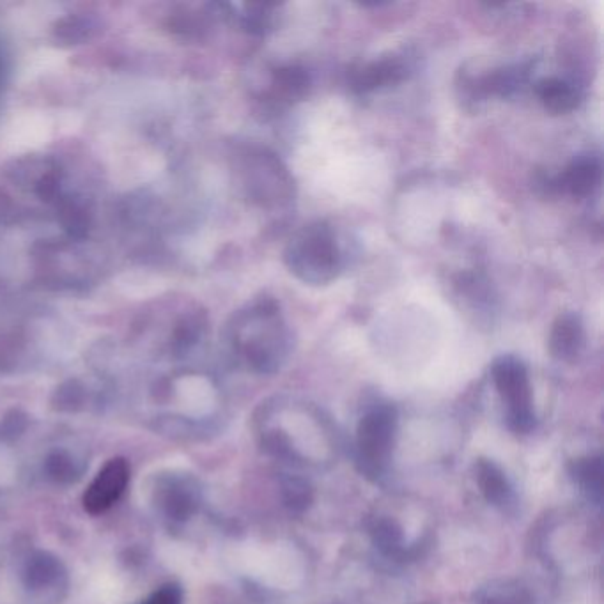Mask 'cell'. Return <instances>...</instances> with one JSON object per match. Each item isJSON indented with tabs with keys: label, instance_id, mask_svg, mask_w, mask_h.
I'll return each mask as SVG.
<instances>
[{
	"label": "cell",
	"instance_id": "9a60e30c",
	"mask_svg": "<svg viewBox=\"0 0 604 604\" xmlns=\"http://www.w3.org/2000/svg\"><path fill=\"white\" fill-rule=\"evenodd\" d=\"M243 13L240 15L241 25L252 34H264L270 31L273 25V4H245L241 6Z\"/></svg>",
	"mask_w": 604,
	"mask_h": 604
},
{
	"label": "cell",
	"instance_id": "52a82bcc",
	"mask_svg": "<svg viewBox=\"0 0 604 604\" xmlns=\"http://www.w3.org/2000/svg\"><path fill=\"white\" fill-rule=\"evenodd\" d=\"M601 183V162L596 156H580L567 165L555 181V186L576 199L594 194Z\"/></svg>",
	"mask_w": 604,
	"mask_h": 604
},
{
	"label": "cell",
	"instance_id": "8fae6325",
	"mask_svg": "<svg viewBox=\"0 0 604 604\" xmlns=\"http://www.w3.org/2000/svg\"><path fill=\"white\" fill-rule=\"evenodd\" d=\"M477 481L481 486V491L486 496V500L495 505H504L509 496H511V488L509 482L505 479L504 473L493 465L491 461L482 459L477 465Z\"/></svg>",
	"mask_w": 604,
	"mask_h": 604
},
{
	"label": "cell",
	"instance_id": "7c38bea8",
	"mask_svg": "<svg viewBox=\"0 0 604 604\" xmlns=\"http://www.w3.org/2000/svg\"><path fill=\"white\" fill-rule=\"evenodd\" d=\"M573 475L583 491L589 495V498L599 504L601 495H603V463H601V457H589V459L576 461L573 466Z\"/></svg>",
	"mask_w": 604,
	"mask_h": 604
},
{
	"label": "cell",
	"instance_id": "5bb4252c",
	"mask_svg": "<svg viewBox=\"0 0 604 604\" xmlns=\"http://www.w3.org/2000/svg\"><path fill=\"white\" fill-rule=\"evenodd\" d=\"M282 500L289 511L300 514L312 504V489L300 477H286L282 481Z\"/></svg>",
	"mask_w": 604,
	"mask_h": 604
},
{
	"label": "cell",
	"instance_id": "3957f363",
	"mask_svg": "<svg viewBox=\"0 0 604 604\" xmlns=\"http://www.w3.org/2000/svg\"><path fill=\"white\" fill-rule=\"evenodd\" d=\"M498 394L507 404V422L516 433H530L535 426L532 392L525 364L514 357H502L493 365Z\"/></svg>",
	"mask_w": 604,
	"mask_h": 604
},
{
	"label": "cell",
	"instance_id": "7a4b0ae2",
	"mask_svg": "<svg viewBox=\"0 0 604 604\" xmlns=\"http://www.w3.org/2000/svg\"><path fill=\"white\" fill-rule=\"evenodd\" d=\"M284 263L296 279L310 286H325L337 279L342 252L332 227L325 222L305 225L287 243Z\"/></svg>",
	"mask_w": 604,
	"mask_h": 604
},
{
	"label": "cell",
	"instance_id": "4fadbf2b",
	"mask_svg": "<svg viewBox=\"0 0 604 604\" xmlns=\"http://www.w3.org/2000/svg\"><path fill=\"white\" fill-rule=\"evenodd\" d=\"M372 541L381 553L395 557L403 550V534L399 525L392 519H380L372 528Z\"/></svg>",
	"mask_w": 604,
	"mask_h": 604
},
{
	"label": "cell",
	"instance_id": "8992f818",
	"mask_svg": "<svg viewBox=\"0 0 604 604\" xmlns=\"http://www.w3.org/2000/svg\"><path fill=\"white\" fill-rule=\"evenodd\" d=\"M408 75V64L399 57L367 62L349 73V86L355 93H371L381 87L395 86Z\"/></svg>",
	"mask_w": 604,
	"mask_h": 604
},
{
	"label": "cell",
	"instance_id": "2e32d148",
	"mask_svg": "<svg viewBox=\"0 0 604 604\" xmlns=\"http://www.w3.org/2000/svg\"><path fill=\"white\" fill-rule=\"evenodd\" d=\"M144 604H181V592L178 587H163L155 592Z\"/></svg>",
	"mask_w": 604,
	"mask_h": 604
},
{
	"label": "cell",
	"instance_id": "6da1fadb",
	"mask_svg": "<svg viewBox=\"0 0 604 604\" xmlns=\"http://www.w3.org/2000/svg\"><path fill=\"white\" fill-rule=\"evenodd\" d=\"M234 342L248 364L259 372H275L289 353V332L275 300L264 298L234 318Z\"/></svg>",
	"mask_w": 604,
	"mask_h": 604
},
{
	"label": "cell",
	"instance_id": "e0dca14e",
	"mask_svg": "<svg viewBox=\"0 0 604 604\" xmlns=\"http://www.w3.org/2000/svg\"><path fill=\"white\" fill-rule=\"evenodd\" d=\"M482 604H527L519 594H509V596L491 597L486 603Z\"/></svg>",
	"mask_w": 604,
	"mask_h": 604
},
{
	"label": "cell",
	"instance_id": "277c9868",
	"mask_svg": "<svg viewBox=\"0 0 604 604\" xmlns=\"http://www.w3.org/2000/svg\"><path fill=\"white\" fill-rule=\"evenodd\" d=\"M397 415L392 406L374 408L360 420L358 426V463L362 472L376 477L387 465L392 443H394Z\"/></svg>",
	"mask_w": 604,
	"mask_h": 604
},
{
	"label": "cell",
	"instance_id": "ba28073f",
	"mask_svg": "<svg viewBox=\"0 0 604 604\" xmlns=\"http://www.w3.org/2000/svg\"><path fill=\"white\" fill-rule=\"evenodd\" d=\"M585 342V332L580 316L574 312L560 314L550 332V351L562 362H573L578 358Z\"/></svg>",
	"mask_w": 604,
	"mask_h": 604
},
{
	"label": "cell",
	"instance_id": "30bf717a",
	"mask_svg": "<svg viewBox=\"0 0 604 604\" xmlns=\"http://www.w3.org/2000/svg\"><path fill=\"white\" fill-rule=\"evenodd\" d=\"M310 77L300 66H284L273 71L272 98L280 105H291L307 96Z\"/></svg>",
	"mask_w": 604,
	"mask_h": 604
},
{
	"label": "cell",
	"instance_id": "5b68a950",
	"mask_svg": "<svg viewBox=\"0 0 604 604\" xmlns=\"http://www.w3.org/2000/svg\"><path fill=\"white\" fill-rule=\"evenodd\" d=\"M128 481H130L128 463L121 457L110 459L109 463L103 466L100 473L96 475V479L91 482V486L87 488L86 495H84L86 511L93 516L109 511L110 507L116 504L123 495Z\"/></svg>",
	"mask_w": 604,
	"mask_h": 604
},
{
	"label": "cell",
	"instance_id": "9c48e42d",
	"mask_svg": "<svg viewBox=\"0 0 604 604\" xmlns=\"http://www.w3.org/2000/svg\"><path fill=\"white\" fill-rule=\"evenodd\" d=\"M535 93L543 103L544 109L551 114H567L580 105L581 94L578 87L562 78H544L535 86Z\"/></svg>",
	"mask_w": 604,
	"mask_h": 604
}]
</instances>
